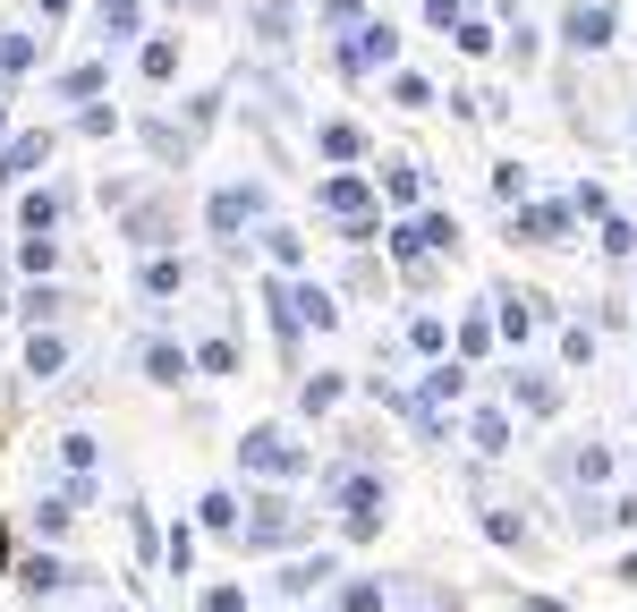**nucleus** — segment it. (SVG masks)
Masks as SVG:
<instances>
[{
	"mask_svg": "<svg viewBox=\"0 0 637 612\" xmlns=\"http://www.w3.org/2000/svg\"><path fill=\"white\" fill-rule=\"evenodd\" d=\"M272 307H281V332H306V323H315V332H332V323H340V307H332V290H315V281H281V290H272Z\"/></svg>",
	"mask_w": 637,
	"mask_h": 612,
	"instance_id": "nucleus-1",
	"label": "nucleus"
},
{
	"mask_svg": "<svg viewBox=\"0 0 637 612\" xmlns=\"http://www.w3.org/2000/svg\"><path fill=\"white\" fill-rule=\"evenodd\" d=\"M238 459H247L255 477H306V452H298V443H289L281 425H255L247 443H238Z\"/></svg>",
	"mask_w": 637,
	"mask_h": 612,
	"instance_id": "nucleus-2",
	"label": "nucleus"
},
{
	"mask_svg": "<svg viewBox=\"0 0 637 612\" xmlns=\"http://www.w3.org/2000/svg\"><path fill=\"white\" fill-rule=\"evenodd\" d=\"M400 60V34L391 26H357L349 43H340V68H349V77H366V68H391Z\"/></svg>",
	"mask_w": 637,
	"mask_h": 612,
	"instance_id": "nucleus-3",
	"label": "nucleus"
},
{
	"mask_svg": "<svg viewBox=\"0 0 637 612\" xmlns=\"http://www.w3.org/2000/svg\"><path fill=\"white\" fill-rule=\"evenodd\" d=\"M570 52H604L612 43V0H570Z\"/></svg>",
	"mask_w": 637,
	"mask_h": 612,
	"instance_id": "nucleus-4",
	"label": "nucleus"
},
{
	"mask_svg": "<svg viewBox=\"0 0 637 612\" xmlns=\"http://www.w3.org/2000/svg\"><path fill=\"white\" fill-rule=\"evenodd\" d=\"M298 527H306V519H298V511L281 502V493H272V502H255V519H247V545H264V553H272V545H289Z\"/></svg>",
	"mask_w": 637,
	"mask_h": 612,
	"instance_id": "nucleus-5",
	"label": "nucleus"
},
{
	"mask_svg": "<svg viewBox=\"0 0 637 612\" xmlns=\"http://www.w3.org/2000/svg\"><path fill=\"white\" fill-rule=\"evenodd\" d=\"M255 213H264V188H222L213 196V238H238Z\"/></svg>",
	"mask_w": 637,
	"mask_h": 612,
	"instance_id": "nucleus-6",
	"label": "nucleus"
},
{
	"mask_svg": "<svg viewBox=\"0 0 637 612\" xmlns=\"http://www.w3.org/2000/svg\"><path fill=\"white\" fill-rule=\"evenodd\" d=\"M570 204H527V213H518V238H536V247H561V238H570Z\"/></svg>",
	"mask_w": 637,
	"mask_h": 612,
	"instance_id": "nucleus-7",
	"label": "nucleus"
},
{
	"mask_svg": "<svg viewBox=\"0 0 637 612\" xmlns=\"http://www.w3.org/2000/svg\"><path fill=\"white\" fill-rule=\"evenodd\" d=\"M323 213H340V222H366V213H375V188H366V179H323Z\"/></svg>",
	"mask_w": 637,
	"mask_h": 612,
	"instance_id": "nucleus-8",
	"label": "nucleus"
},
{
	"mask_svg": "<svg viewBox=\"0 0 637 612\" xmlns=\"http://www.w3.org/2000/svg\"><path fill=\"white\" fill-rule=\"evenodd\" d=\"M136 366H145V383H188V349L179 341H145Z\"/></svg>",
	"mask_w": 637,
	"mask_h": 612,
	"instance_id": "nucleus-9",
	"label": "nucleus"
},
{
	"mask_svg": "<svg viewBox=\"0 0 637 612\" xmlns=\"http://www.w3.org/2000/svg\"><path fill=\"white\" fill-rule=\"evenodd\" d=\"M43 154H52V136H18V145H0V188H18Z\"/></svg>",
	"mask_w": 637,
	"mask_h": 612,
	"instance_id": "nucleus-10",
	"label": "nucleus"
},
{
	"mask_svg": "<svg viewBox=\"0 0 637 612\" xmlns=\"http://www.w3.org/2000/svg\"><path fill=\"white\" fill-rule=\"evenodd\" d=\"M323 579H340V561H332V553H315V561H289V570H281V596H315Z\"/></svg>",
	"mask_w": 637,
	"mask_h": 612,
	"instance_id": "nucleus-11",
	"label": "nucleus"
},
{
	"mask_svg": "<svg viewBox=\"0 0 637 612\" xmlns=\"http://www.w3.org/2000/svg\"><path fill=\"white\" fill-rule=\"evenodd\" d=\"M510 400L536 409V418H552V409H561V383H544V375H510Z\"/></svg>",
	"mask_w": 637,
	"mask_h": 612,
	"instance_id": "nucleus-12",
	"label": "nucleus"
},
{
	"mask_svg": "<svg viewBox=\"0 0 637 612\" xmlns=\"http://www.w3.org/2000/svg\"><path fill=\"white\" fill-rule=\"evenodd\" d=\"M136 281H145V298H170V290H188V264H179V256H145Z\"/></svg>",
	"mask_w": 637,
	"mask_h": 612,
	"instance_id": "nucleus-13",
	"label": "nucleus"
},
{
	"mask_svg": "<svg viewBox=\"0 0 637 612\" xmlns=\"http://www.w3.org/2000/svg\"><path fill=\"white\" fill-rule=\"evenodd\" d=\"M493 307H502V332H510V341H527V332H536V307H544V298H527V290H502Z\"/></svg>",
	"mask_w": 637,
	"mask_h": 612,
	"instance_id": "nucleus-14",
	"label": "nucleus"
},
{
	"mask_svg": "<svg viewBox=\"0 0 637 612\" xmlns=\"http://www.w3.org/2000/svg\"><path fill=\"white\" fill-rule=\"evenodd\" d=\"M60 366H68V341L60 332H34L26 341V375H60Z\"/></svg>",
	"mask_w": 637,
	"mask_h": 612,
	"instance_id": "nucleus-15",
	"label": "nucleus"
},
{
	"mask_svg": "<svg viewBox=\"0 0 637 612\" xmlns=\"http://www.w3.org/2000/svg\"><path fill=\"white\" fill-rule=\"evenodd\" d=\"M468 443H477L484 459H502V452H510V418H502V409H484V418L468 425Z\"/></svg>",
	"mask_w": 637,
	"mask_h": 612,
	"instance_id": "nucleus-16",
	"label": "nucleus"
},
{
	"mask_svg": "<svg viewBox=\"0 0 637 612\" xmlns=\"http://www.w3.org/2000/svg\"><path fill=\"white\" fill-rule=\"evenodd\" d=\"M18 213H26V230H34V238H52V230H60V196H52V188H34L26 204H18Z\"/></svg>",
	"mask_w": 637,
	"mask_h": 612,
	"instance_id": "nucleus-17",
	"label": "nucleus"
},
{
	"mask_svg": "<svg viewBox=\"0 0 637 612\" xmlns=\"http://www.w3.org/2000/svg\"><path fill=\"white\" fill-rule=\"evenodd\" d=\"M409 349H416V357H443V349H450V323H443V315H416V323H409Z\"/></svg>",
	"mask_w": 637,
	"mask_h": 612,
	"instance_id": "nucleus-18",
	"label": "nucleus"
},
{
	"mask_svg": "<svg viewBox=\"0 0 637 612\" xmlns=\"http://www.w3.org/2000/svg\"><path fill=\"white\" fill-rule=\"evenodd\" d=\"M382 188L400 196V204H416V196H425V170H416V162H382Z\"/></svg>",
	"mask_w": 637,
	"mask_h": 612,
	"instance_id": "nucleus-19",
	"label": "nucleus"
},
{
	"mask_svg": "<svg viewBox=\"0 0 637 612\" xmlns=\"http://www.w3.org/2000/svg\"><path fill=\"white\" fill-rule=\"evenodd\" d=\"M315 145H323V154H332V162H357V154H366V136H357L349 120H332V129H323Z\"/></svg>",
	"mask_w": 637,
	"mask_h": 612,
	"instance_id": "nucleus-20",
	"label": "nucleus"
},
{
	"mask_svg": "<svg viewBox=\"0 0 637 612\" xmlns=\"http://www.w3.org/2000/svg\"><path fill=\"white\" fill-rule=\"evenodd\" d=\"M391 264H409V272L425 264V230H416V222H400V230H391Z\"/></svg>",
	"mask_w": 637,
	"mask_h": 612,
	"instance_id": "nucleus-21",
	"label": "nucleus"
},
{
	"mask_svg": "<svg viewBox=\"0 0 637 612\" xmlns=\"http://www.w3.org/2000/svg\"><path fill=\"white\" fill-rule=\"evenodd\" d=\"M595 247H604V256L621 264V256H637V230L621 222V213H604V238H595Z\"/></svg>",
	"mask_w": 637,
	"mask_h": 612,
	"instance_id": "nucleus-22",
	"label": "nucleus"
},
{
	"mask_svg": "<svg viewBox=\"0 0 637 612\" xmlns=\"http://www.w3.org/2000/svg\"><path fill=\"white\" fill-rule=\"evenodd\" d=\"M340 612H382V587L375 579H349V587H340Z\"/></svg>",
	"mask_w": 637,
	"mask_h": 612,
	"instance_id": "nucleus-23",
	"label": "nucleus"
},
{
	"mask_svg": "<svg viewBox=\"0 0 637 612\" xmlns=\"http://www.w3.org/2000/svg\"><path fill=\"white\" fill-rule=\"evenodd\" d=\"M68 511H77V502H68V493H52V502H34V527H43V536H60Z\"/></svg>",
	"mask_w": 637,
	"mask_h": 612,
	"instance_id": "nucleus-24",
	"label": "nucleus"
},
{
	"mask_svg": "<svg viewBox=\"0 0 637 612\" xmlns=\"http://www.w3.org/2000/svg\"><path fill=\"white\" fill-rule=\"evenodd\" d=\"M102 34H111V43L136 34V0H102Z\"/></svg>",
	"mask_w": 637,
	"mask_h": 612,
	"instance_id": "nucleus-25",
	"label": "nucleus"
},
{
	"mask_svg": "<svg viewBox=\"0 0 637 612\" xmlns=\"http://www.w3.org/2000/svg\"><path fill=\"white\" fill-rule=\"evenodd\" d=\"M391 102H400V111H425V102H434V86H425V77H391Z\"/></svg>",
	"mask_w": 637,
	"mask_h": 612,
	"instance_id": "nucleus-26",
	"label": "nucleus"
},
{
	"mask_svg": "<svg viewBox=\"0 0 637 612\" xmlns=\"http://www.w3.org/2000/svg\"><path fill=\"white\" fill-rule=\"evenodd\" d=\"M52 256H60V247H52V238H34V230H26V247H18V264H26L34 281H43V272H52Z\"/></svg>",
	"mask_w": 637,
	"mask_h": 612,
	"instance_id": "nucleus-27",
	"label": "nucleus"
},
{
	"mask_svg": "<svg viewBox=\"0 0 637 612\" xmlns=\"http://www.w3.org/2000/svg\"><path fill=\"white\" fill-rule=\"evenodd\" d=\"M195 519H204V527H238V502H230V493H204V502H195Z\"/></svg>",
	"mask_w": 637,
	"mask_h": 612,
	"instance_id": "nucleus-28",
	"label": "nucleus"
},
{
	"mask_svg": "<svg viewBox=\"0 0 637 612\" xmlns=\"http://www.w3.org/2000/svg\"><path fill=\"white\" fill-rule=\"evenodd\" d=\"M26 587H34V596H52V587H68V570L43 553V561H26Z\"/></svg>",
	"mask_w": 637,
	"mask_h": 612,
	"instance_id": "nucleus-29",
	"label": "nucleus"
},
{
	"mask_svg": "<svg viewBox=\"0 0 637 612\" xmlns=\"http://www.w3.org/2000/svg\"><path fill=\"white\" fill-rule=\"evenodd\" d=\"M264 247H272V264H298V256H306V238H298V230H264Z\"/></svg>",
	"mask_w": 637,
	"mask_h": 612,
	"instance_id": "nucleus-30",
	"label": "nucleus"
},
{
	"mask_svg": "<svg viewBox=\"0 0 637 612\" xmlns=\"http://www.w3.org/2000/svg\"><path fill=\"white\" fill-rule=\"evenodd\" d=\"M484 536H493V545H527V527H518L510 511H484Z\"/></svg>",
	"mask_w": 637,
	"mask_h": 612,
	"instance_id": "nucleus-31",
	"label": "nucleus"
},
{
	"mask_svg": "<svg viewBox=\"0 0 637 612\" xmlns=\"http://www.w3.org/2000/svg\"><path fill=\"white\" fill-rule=\"evenodd\" d=\"M450 34H459V52H493V26H484V18H459Z\"/></svg>",
	"mask_w": 637,
	"mask_h": 612,
	"instance_id": "nucleus-32",
	"label": "nucleus"
},
{
	"mask_svg": "<svg viewBox=\"0 0 637 612\" xmlns=\"http://www.w3.org/2000/svg\"><path fill=\"white\" fill-rule=\"evenodd\" d=\"M170 68H179V43H145V77H154V86L170 77Z\"/></svg>",
	"mask_w": 637,
	"mask_h": 612,
	"instance_id": "nucleus-33",
	"label": "nucleus"
},
{
	"mask_svg": "<svg viewBox=\"0 0 637 612\" xmlns=\"http://www.w3.org/2000/svg\"><path fill=\"white\" fill-rule=\"evenodd\" d=\"M493 196H502V204H518V196H527V170H518V162H502V170H493Z\"/></svg>",
	"mask_w": 637,
	"mask_h": 612,
	"instance_id": "nucleus-34",
	"label": "nucleus"
},
{
	"mask_svg": "<svg viewBox=\"0 0 637 612\" xmlns=\"http://www.w3.org/2000/svg\"><path fill=\"white\" fill-rule=\"evenodd\" d=\"M416 230H425V247H459V222H450V213H425Z\"/></svg>",
	"mask_w": 637,
	"mask_h": 612,
	"instance_id": "nucleus-35",
	"label": "nucleus"
},
{
	"mask_svg": "<svg viewBox=\"0 0 637 612\" xmlns=\"http://www.w3.org/2000/svg\"><path fill=\"white\" fill-rule=\"evenodd\" d=\"M195 366H204V375H230V366H238V349H230V341H204V349H195Z\"/></svg>",
	"mask_w": 637,
	"mask_h": 612,
	"instance_id": "nucleus-36",
	"label": "nucleus"
},
{
	"mask_svg": "<svg viewBox=\"0 0 637 612\" xmlns=\"http://www.w3.org/2000/svg\"><path fill=\"white\" fill-rule=\"evenodd\" d=\"M60 307H68V298L52 290V281H43V290H26V315H34V323H52V315H60Z\"/></svg>",
	"mask_w": 637,
	"mask_h": 612,
	"instance_id": "nucleus-37",
	"label": "nucleus"
},
{
	"mask_svg": "<svg viewBox=\"0 0 637 612\" xmlns=\"http://www.w3.org/2000/svg\"><path fill=\"white\" fill-rule=\"evenodd\" d=\"M570 477H586V485H604V477H612V452H578V459H570Z\"/></svg>",
	"mask_w": 637,
	"mask_h": 612,
	"instance_id": "nucleus-38",
	"label": "nucleus"
},
{
	"mask_svg": "<svg viewBox=\"0 0 637 612\" xmlns=\"http://www.w3.org/2000/svg\"><path fill=\"white\" fill-rule=\"evenodd\" d=\"M570 213H586V222H604L612 204H604V188H595V179H586V188H578V196H570Z\"/></svg>",
	"mask_w": 637,
	"mask_h": 612,
	"instance_id": "nucleus-39",
	"label": "nucleus"
},
{
	"mask_svg": "<svg viewBox=\"0 0 637 612\" xmlns=\"http://www.w3.org/2000/svg\"><path fill=\"white\" fill-rule=\"evenodd\" d=\"M561 357H570V366H586V357H595V332H586V323H578V332H561Z\"/></svg>",
	"mask_w": 637,
	"mask_h": 612,
	"instance_id": "nucleus-40",
	"label": "nucleus"
},
{
	"mask_svg": "<svg viewBox=\"0 0 637 612\" xmlns=\"http://www.w3.org/2000/svg\"><path fill=\"white\" fill-rule=\"evenodd\" d=\"M332 400H340V375H315V383H306V418H315V409H332Z\"/></svg>",
	"mask_w": 637,
	"mask_h": 612,
	"instance_id": "nucleus-41",
	"label": "nucleus"
},
{
	"mask_svg": "<svg viewBox=\"0 0 637 612\" xmlns=\"http://www.w3.org/2000/svg\"><path fill=\"white\" fill-rule=\"evenodd\" d=\"M204 612H247V587H204Z\"/></svg>",
	"mask_w": 637,
	"mask_h": 612,
	"instance_id": "nucleus-42",
	"label": "nucleus"
},
{
	"mask_svg": "<svg viewBox=\"0 0 637 612\" xmlns=\"http://www.w3.org/2000/svg\"><path fill=\"white\" fill-rule=\"evenodd\" d=\"M34 60V43H26V34H0V68H26Z\"/></svg>",
	"mask_w": 637,
	"mask_h": 612,
	"instance_id": "nucleus-43",
	"label": "nucleus"
},
{
	"mask_svg": "<svg viewBox=\"0 0 637 612\" xmlns=\"http://www.w3.org/2000/svg\"><path fill=\"white\" fill-rule=\"evenodd\" d=\"M425 9H434V26H459L468 18V0H425Z\"/></svg>",
	"mask_w": 637,
	"mask_h": 612,
	"instance_id": "nucleus-44",
	"label": "nucleus"
},
{
	"mask_svg": "<svg viewBox=\"0 0 637 612\" xmlns=\"http://www.w3.org/2000/svg\"><path fill=\"white\" fill-rule=\"evenodd\" d=\"M604 519H621V527H637V493H621V502H612Z\"/></svg>",
	"mask_w": 637,
	"mask_h": 612,
	"instance_id": "nucleus-45",
	"label": "nucleus"
},
{
	"mask_svg": "<svg viewBox=\"0 0 637 612\" xmlns=\"http://www.w3.org/2000/svg\"><path fill=\"white\" fill-rule=\"evenodd\" d=\"M518 612H570V604H552V596H518Z\"/></svg>",
	"mask_w": 637,
	"mask_h": 612,
	"instance_id": "nucleus-46",
	"label": "nucleus"
},
{
	"mask_svg": "<svg viewBox=\"0 0 637 612\" xmlns=\"http://www.w3.org/2000/svg\"><path fill=\"white\" fill-rule=\"evenodd\" d=\"M0 129H9V111H0Z\"/></svg>",
	"mask_w": 637,
	"mask_h": 612,
	"instance_id": "nucleus-47",
	"label": "nucleus"
}]
</instances>
